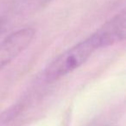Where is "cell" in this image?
Here are the masks:
<instances>
[{
  "label": "cell",
  "mask_w": 126,
  "mask_h": 126,
  "mask_svg": "<svg viewBox=\"0 0 126 126\" xmlns=\"http://www.w3.org/2000/svg\"><path fill=\"white\" fill-rule=\"evenodd\" d=\"M92 35L99 49L123 41L126 37L125 10L117 14Z\"/></svg>",
  "instance_id": "3"
},
{
  "label": "cell",
  "mask_w": 126,
  "mask_h": 126,
  "mask_svg": "<svg viewBox=\"0 0 126 126\" xmlns=\"http://www.w3.org/2000/svg\"><path fill=\"white\" fill-rule=\"evenodd\" d=\"M35 31L32 28H21L0 43V70L23 52L31 43Z\"/></svg>",
  "instance_id": "2"
},
{
  "label": "cell",
  "mask_w": 126,
  "mask_h": 126,
  "mask_svg": "<svg viewBox=\"0 0 126 126\" xmlns=\"http://www.w3.org/2000/svg\"><path fill=\"white\" fill-rule=\"evenodd\" d=\"M99 49L93 35L76 44L56 58L45 70L44 76L49 81H55L74 71L83 64Z\"/></svg>",
  "instance_id": "1"
}]
</instances>
